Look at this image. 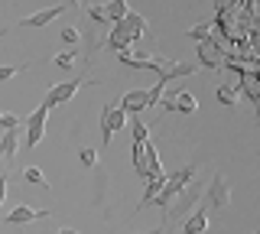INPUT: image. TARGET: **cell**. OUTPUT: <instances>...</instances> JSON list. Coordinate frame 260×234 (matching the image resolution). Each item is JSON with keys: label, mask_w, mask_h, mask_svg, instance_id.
<instances>
[{"label": "cell", "mask_w": 260, "mask_h": 234, "mask_svg": "<svg viewBox=\"0 0 260 234\" xmlns=\"http://www.w3.org/2000/svg\"><path fill=\"white\" fill-rule=\"evenodd\" d=\"M59 39H62V43H65V46H75V43H78V39H81V33H78V29H75V26H65V29H62V33H59Z\"/></svg>", "instance_id": "7402d4cb"}, {"label": "cell", "mask_w": 260, "mask_h": 234, "mask_svg": "<svg viewBox=\"0 0 260 234\" xmlns=\"http://www.w3.org/2000/svg\"><path fill=\"white\" fill-rule=\"evenodd\" d=\"M205 202L211 208H228L231 205V185H228V176L224 173H215L211 176V182H208V189H205Z\"/></svg>", "instance_id": "5b68a950"}, {"label": "cell", "mask_w": 260, "mask_h": 234, "mask_svg": "<svg viewBox=\"0 0 260 234\" xmlns=\"http://www.w3.org/2000/svg\"><path fill=\"white\" fill-rule=\"evenodd\" d=\"M88 17H91L94 23H108V17H104V7H101V4H91V7H88Z\"/></svg>", "instance_id": "cb8c5ba5"}, {"label": "cell", "mask_w": 260, "mask_h": 234, "mask_svg": "<svg viewBox=\"0 0 260 234\" xmlns=\"http://www.w3.org/2000/svg\"><path fill=\"white\" fill-rule=\"evenodd\" d=\"M199 198H202V185H189V189H182L179 195L169 202L166 208H162V218H166V224L159 228V234L162 231H173V228H179V221H185L195 208H199Z\"/></svg>", "instance_id": "7a4b0ae2"}, {"label": "cell", "mask_w": 260, "mask_h": 234, "mask_svg": "<svg viewBox=\"0 0 260 234\" xmlns=\"http://www.w3.org/2000/svg\"><path fill=\"white\" fill-rule=\"evenodd\" d=\"M85 85H91V82H88V78H72V82L52 85V88L46 91V98H43V108H46V111H52V108H59V104L72 101V98H75V94H78Z\"/></svg>", "instance_id": "3957f363"}, {"label": "cell", "mask_w": 260, "mask_h": 234, "mask_svg": "<svg viewBox=\"0 0 260 234\" xmlns=\"http://www.w3.org/2000/svg\"><path fill=\"white\" fill-rule=\"evenodd\" d=\"M104 7V17H108V23H120L130 13V4H124V0H108V4H101Z\"/></svg>", "instance_id": "9a60e30c"}, {"label": "cell", "mask_w": 260, "mask_h": 234, "mask_svg": "<svg viewBox=\"0 0 260 234\" xmlns=\"http://www.w3.org/2000/svg\"><path fill=\"white\" fill-rule=\"evenodd\" d=\"M46 117H49V111L43 108V104H39L36 111H32V114L23 120V127H26V147L29 150H36L39 143H43V133H46Z\"/></svg>", "instance_id": "52a82bcc"}, {"label": "cell", "mask_w": 260, "mask_h": 234, "mask_svg": "<svg viewBox=\"0 0 260 234\" xmlns=\"http://www.w3.org/2000/svg\"><path fill=\"white\" fill-rule=\"evenodd\" d=\"M62 234H78V231H72V228H65V231H62Z\"/></svg>", "instance_id": "484cf974"}, {"label": "cell", "mask_w": 260, "mask_h": 234, "mask_svg": "<svg viewBox=\"0 0 260 234\" xmlns=\"http://www.w3.org/2000/svg\"><path fill=\"white\" fill-rule=\"evenodd\" d=\"M78 159H81V166H85V169H94L98 166V150L94 147H81L78 150Z\"/></svg>", "instance_id": "ffe728a7"}, {"label": "cell", "mask_w": 260, "mask_h": 234, "mask_svg": "<svg viewBox=\"0 0 260 234\" xmlns=\"http://www.w3.org/2000/svg\"><path fill=\"white\" fill-rule=\"evenodd\" d=\"M23 179H26L29 185H43V189H46V176H43V169H39V166H26V169H23Z\"/></svg>", "instance_id": "d6986e66"}, {"label": "cell", "mask_w": 260, "mask_h": 234, "mask_svg": "<svg viewBox=\"0 0 260 234\" xmlns=\"http://www.w3.org/2000/svg\"><path fill=\"white\" fill-rule=\"evenodd\" d=\"M150 108V94H146V88H137V91H127L124 98H120V111H124L127 117H137L140 111Z\"/></svg>", "instance_id": "8fae6325"}, {"label": "cell", "mask_w": 260, "mask_h": 234, "mask_svg": "<svg viewBox=\"0 0 260 234\" xmlns=\"http://www.w3.org/2000/svg\"><path fill=\"white\" fill-rule=\"evenodd\" d=\"M23 69H26V65H0V85H4V82H10L13 75H20Z\"/></svg>", "instance_id": "603a6c76"}, {"label": "cell", "mask_w": 260, "mask_h": 234, "mask_svg": "<svg viewBox=\"0 0 260 234\" xmlns=\"http://www.w3.org/2000/svg\"><path fill=\"white\" fill-rule=\"evenodd\" d=\"M143 36H150V26H146V20L140 17V13L130 10L120 23H114V29H111V36L104 39V46L120 55V52H130V49H134V43H137V39H143Z\"/></svg>", "instance_id": "6da1fadb"}, {"label": "cell", "mask_w": 260, "mask_h": 234, "mask_svg": "<svg viewBox=\"0 0 260 234\" xmlns=\"http://www.w3.org/2000/svg\"><path fill=\"white\" fill-rule=\"evenodd\" d=\"M195 52H199V62L205 69H224V59H228V55H224V49L215 43V39L199 43V46H195Z\"/></svg>", "instance_id": "9c48e42d"}, {"label": "cell", "mask_w": 260, "mask_h": 234, "mask_svg": "<svg viewBox=\"0 0 260 234\" xmlns=\"http://www.w3.org/2000/svg\"><path fill=\"white\" fill-rule=\"evenodd\" d=\"M127 127L134 130V143H146V140H150V130H146V124H143L140 117H130Z\"/></svg>", "instance_id": "ac0fdd59"}, {"label": "cell", "mask_w": 260, "mask_h": 234, "mask_svg": "<svg viewBox=\"0 0 260 234\" xmlns=\"http://www.w3.org/2000/svg\"><path fill=\"white\" fill-rule=\"evenodd\" d=\"M4 36H7V29H0V39H4Z\"/></svg>", "instance_id": "4316f807"}, {"label": "cell", "mask_w": 260, "mask_h": 234, "mask_svg": "<svg viewBox=\"0 0 260 234\" xmlns=\"http://www.w3.org/2000/svg\"><path fill=\"white\" fill-rule=\"evenodd\" d=\"M7 198V173H0V205H4Z\"/></svg>", "instance_id": "d4e9b609"}, {"label": "cell", "mask_w": 260, "mask_h": 234, "mask_svg": "<svg viewBox=\"0 0 260 234\" xmlns=\"http://www.w3.org/2000/svg\"><path fill=\"white\" fill-rule=\"evenodd\" d=\"M211 33H215V23H199V26H192L185 36L195 39V43H205V39H211Z\"/></svg>", "instance_id": "e0dca14e"}, {"label": "cell", "mask_w": 260, "mask_h": 234, "mask_svg": "<svg viewBox=\"0 0 260 234\" xmlns=\"http://www.w3.org/2000/svg\"><path fill=\"white\" fill-rule=\"evenodd\" d=\"M69 7H72V4H52V7H46V10L32 13V17H23V20H20V26H26V29H43V26H49V23H52L55 17H62Z\"/></svg>", "instance_id": "30bf717a"}, {"label": "cell", "mask_w": 260, "mask_h": 234, "mask_svg": "<svg viewBox=\"0 0 260 234\" xmlns=\"http://www.w3.org/2000/svg\"><path fill=\"white\" fill-rule=\"evenodd\" d=\"M153 72L159 75V85H173L176 78H185V75H195L199 72V65H185V62H173V59H153Z\"/></svg>", "instance_id": "277c9868"}, {"label": "cell", "mask_w": 260, "mask_h": 234, "mask_svg": "<svg viewBox=\"0 0 260 234\" xmlns=\"http://www.w3.org/2000/svg\"><path fill=\"white\" fill-rule=\"evenodd\" d=\"M257 234H260V231H257Z\"/></svg>", "instance_id": "83f0119b"}, {"label": "cell", "mask_w": 260, "mask_h": 234, "mask_svg": "<svg viewBox=\"0 0 260 234\" xmlns=\"http://www.w3.org/2000/svg\"><path fill=\"white\" fill-rule=\"evenodd\" d=\"M49 208H32V205H16L10 215H7V224H29V221H39L46 218Z\"/></svg>", "instance_id": "7c38bea8"}, {"label": "cell", "mask_w": 260, "mask_h": 234, "mask_svg": "<svg viewBox=\"0 0 260 234\" xmlns=\"http://www.w3.org/2000/svg\"><path fill=\"white\" fill-rule=\"evenodd\" d=\"M179 228H182V234H205V231H208V208L199 205L182 224H179Z\"/></svg>", "instance_id": "4fadbf2b"}, {"label": "cell", "mask_w": 260, "mask_h": 234, "mask_svg": "<svg viewBox=\"0 0 260 234\" xmlns=\"http://www.w3.org/2000/svg\"><path fill=\"white\" fill-rule=\"evenodd\" d=\"M130 163H134V173L146 179V143H130Z\"/></svg>", "instance_id": "5bb4252c"}, {"label": "cell", "mask_w": 260, "mask_h": 234, "mask_svg": "<svg viewBox=\"0 0 260 234\" xmlns=\"http://www.w3.org/2000/svg\"><path fill=\"white\" fill-rule=\"evenodd\" d=\"M162 108H166V111H179V114H195V111H199V101H195L192 91L176 88V91H169L166 98H162Z\"/></svg>", "instance_id": "ba28073f"}, {"label": "cell", "mask_w": 260, "mask_h": 234, "mask_svg": "<svg viewBox=\"0 0 260 234\" xmlns=\"http://www.w3.org/2000/svg\"><path fill=\"white\" fill-rule=\"evenodd\" d=\"M75 59H78L75 52H59V55L52 59V65H59V69H72V65H75Z\"/></svg>", "instance_id": "44dd1931"}, {"label": "cell", "mask_w": 260, "mask_h": 234, "mask_svg": "<svg viewBox=\"0 0 260 234\" xmlns=\"http://www.w3.org/2000/svg\"><path fill=\"white\" fill-rule=\"evenodd\" d=\"M127 114L120 108H111V104H104V111H101V137H104V147L111 143V137L114 133H120V130H127Z\"/></svg>", "instance_id": "8992f818"}, {"label": "cell", "mask_w": 260, "mask_h": 234, "mask_svg": "<svg viewBox=\"0 0 260 234\" xmlns=\"http://www.w3.org/2000/svg\"><path fill=\"white\" fill-rule=\"evenodd\" d=\"M218 101L228 104V108H231V104H238V101H241L238 85H218Z\"/></svg>", "instance_id": "2e32d148"}]
</instances>
